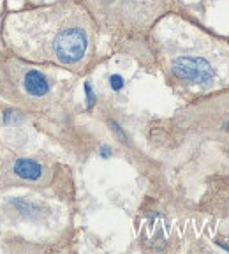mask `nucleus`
<instances>
[{"mask_svg": "<svg viewBox=\"0 0 229 254\" xmlns=\"http://www.w3.org/2000/svg\"><path fill=\"white\" fill-rule=\"evenodd\" d=\"M12 171H14L20 179L36 182V180H39L41 177H43L44 170L37 161H34V159H16L14 166H12Z\"/></svg>", "mask_w": 229, "mask_h": 254, "instance_id": "obj_4", "label": "nucleus"}, {"mask_svg": "<svg viewBox=\"0 0 229 254\" xmlns=\"http://www.w3.org/2000/svg\"><path fill=\"white\" fill-rule=\"evenodd\" d=\"M101 155H103V157H110L111 148L110 147H101Z\"/></svg>", "mask_w": 229, "mask_h": 254, "instance_id": "obj_9", "label": "nucleus"}, {"mask_svg": "<svg viewBox=\"0 0 229 254\" xmlns=\"http://www.w3.org/2000/svg\"><path fill=\"white\" fill-rule=\"evenodd\" d=\"M110 126H111V129H113V131L116 132V134H118L120 138H122V141L125 143V141H127V138H125V134H123V131H122V129H120V126H118V124H116V122H110Z\"/></svg>", "mask_w": 229, "mask_h": 254, "instance_id": "obj_8", "label": "nucleus"}, {"mask_svg": "<svg viewBox=\"0 0 229 254\" xmlns=\"http://www.w3.org/2000/svg\"><path fill=\"white\" fill-rule=\"evenodd\" d=\"M217 244H219V246H221L224 251H229V246H228V244H222V242H219V240H217Z\"/></svg>", "mask_w": 229, "mask_h": 254, "instance_id": "obj_10", "label": "nucleus"}, {"mask_svg": "<svg viewBox=\"0 0 229 254\" xmlns=\"http://www.w3.org/2000/svg\"><path fill=\"white\" fill-rule=\"evenodd\" d=\"M11 205L16 208V212H20L25 219H37L41 215V206L37 203H32V201H27V199H20L16 198L11 201Z\"/></svg>", "mask_w": 229, "mask_h": 254, "instance_id": "obj_5", "label": "nucleus"}, {"mask_svg": "<svg viewBox=\"0 0 229 254\" xmlns=\"http://www.w3.org/2000/svg\"><path fill=\"white\" fill-rule=\"evenodd\" d=\"M5 39L12 52L23 59L60 65H78L90 48L85 16L78 9L63 5L9 16Z\"/></svg>", "mask_w": 229, "mask_h": 254, "instance_id": "obj_1", "label": "nucleus"}, {"mask_svg": "<svg viewBox=\"0 0 229 254\" xmlns=\"http://www.w3.org/2000/svg\"><path fill=\"white\" fill-rule=\"evenodd\" d=\"M85 92H87L88 108H92V106H94V103H95V95H94V92H92V88H90V85H88V83H85Z\"/></svg>", "mask_w": 229, "mask_h": 254, "instance_id": "obj_7", "label": "nucleus"}, {"mask_svg": "<svg viewBox=\"0 0 229 254\" xmlns=\"http://www.w3.org/2000/svg\"><path fill=\"white\" fill-rule=\"evenodd\" d=\"M170 69L178 79L192 85H206L210 81H214L217 76V69L214 67V64L199 55L174 57L171 60Z\"/></svg>", "mask_w": 229, "mask_h": 254, "instance_id": "obj_2", "label": "nucleus"}, {"mask_svg": "<svg viewBox=\"0 0 229 254\" xmlns=\"http://www.w3.org/2000/svg\"><path fill=\"white\" fill-rule=\"evenodd\" d=\"M14 74L16 76L12 79V83L16 85V90H18L16 97L20 95V92H23V101H39L50 95L52 83H50V79H48V76L44 72L30 67H16Z\"/></svg>", "mask_w": 229, "mask_h": 254, "instance_id": "obj_3", "label": "nucleus"}, {"mask_svg": "<svg viewBox=\"0 0 229 254\" xmlns=\"http://www.w3.org/2000/svg\"><path fill=\"white\" fill-rule=\"evenodd\" d=\"M110 85H111V88H113V90H120V88L123 87V78H122V76H118V74H113L110 78Z\"/></svg>", "mask_w": 229, "mask_h": 254, "instance_id": "obj_6", "label": "nucleus"}]
</instances>
